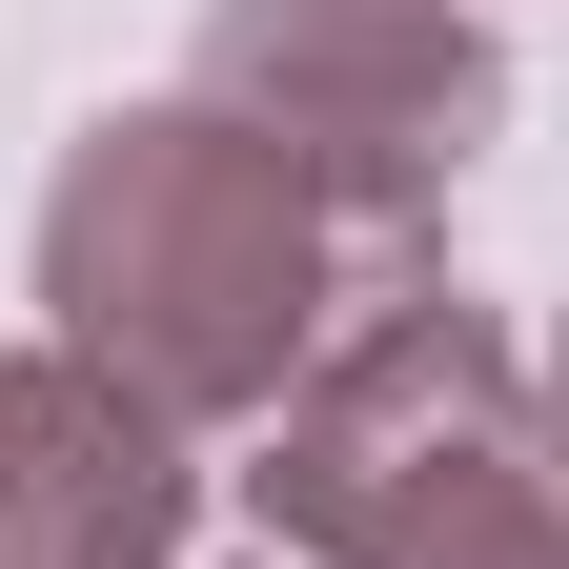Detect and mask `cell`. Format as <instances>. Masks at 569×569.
<instances>
[{"label": "cell", "instance_id": "cell-1", "mask_svg": "<svg viewBox=\"0 0 569 569\" xmlns=\"http://www.w3.org/2000/svg\"><path fill=\"white\" fill-rule=\"evenodd\" d=\"M61 326L82 367L142 407H264L284 346H306V284H326V203L264 163L224 102H163V122H102L82 183H61Z\"/></svg>", "mask_w": 569, "mask_h": 569}, {"label": "cell", "instance_id": "cell-2", "mask_svg": "<svg viewBox=\"0 0 569 569\" xmlns=\"http://www.w3.org/2000/svg\"><path fill=\"white\" fill-rule=\"evenodd\" d=\"M264 509L326 569H569V488L529 448L509 367H488V326H448V306H387L326 367V407L264 468Z\"/></svg>", "mask_w": 569, "mask_h": 569}, {"label": "cell", "instance_id": "cell-3", "mask_svg": "<svg viewBox=\"0 0 569 569\" xmlns=\"http://www.w3.org/2000/svg\"><path fill=\"white\" fill-rule=\"evenodd\" d=\"M203 102L306 203H427L468 163V122H488V41L448 0H224Z\"/></svg>", "mask_w": 569, "mask_h": 569}, {"label": "cell", "instance_id": "cell-4", "mask_svg": "<svg viewBox=\"0 0 569 569\" xmlns=\"http://www.w3.org/2000/svg\"><path fill=\"white\" fill-rule=\"evenodd\" d=\"M163 549H183L163 407L102 367H21L0 387V569H163Z\"/></svg>", "mask_w": 569, "mask_h": 569}]
</instances>
